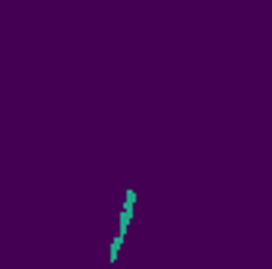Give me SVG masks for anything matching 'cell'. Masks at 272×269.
<instances>
[{
  "label": "cell",
  "mask_w": 272,
  "mask_h": 269,
  "mask_svg": "<svg viewBox=\"0 0 272 269\" xmlns=\"http://www.w3.org/2000/svg\"><path fill=\"white\" fill-rule=\"evenodd\" d=\"M133 203H136V190H127V200H124V212H121V228H117V238L111 244V260H117V250L124 244V235L130 228V219H133Z\"/></svg>",
  "instance_id": "1"
}]
</instances>
